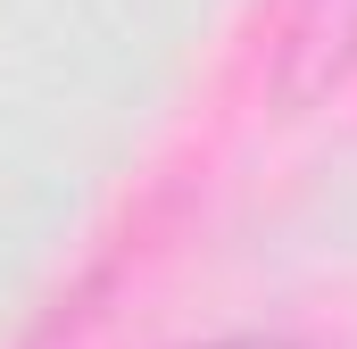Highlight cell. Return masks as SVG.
I'll return each mask as SVG.
<instances>
[{
    "instance_id": "obj_1",
    "label": "cell",
    "mask_w": 357,
    "mask_h": 349,
    "mask_svg": "<svg viewBox=\"0 0 357 349\" xmlns=\"http://www.w3.org/2000/svg\"><path fill=\"white\" fill-rule=\"evenodd\" d=\"M199 349H291V341H258V333H241V341H199Z\"/></svg>"
}]
</instances>
